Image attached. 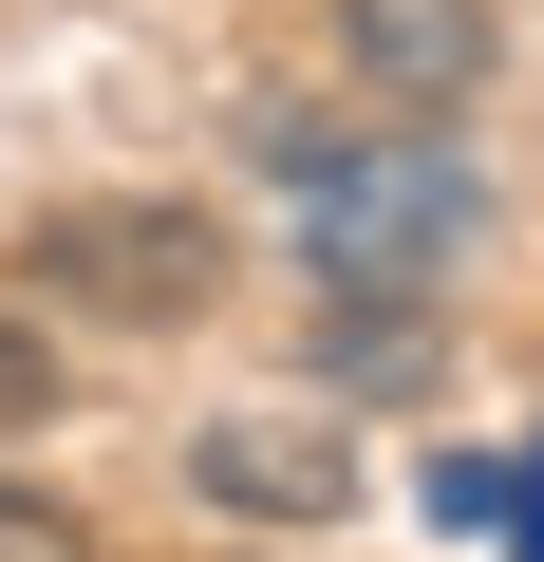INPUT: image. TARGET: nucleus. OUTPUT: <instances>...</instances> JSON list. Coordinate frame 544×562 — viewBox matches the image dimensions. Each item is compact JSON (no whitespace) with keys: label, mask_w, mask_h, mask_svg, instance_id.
Wrapping results in <instances>:
<instances>
[{"label":"nucleus","mask_w":544,"mask_h":562,"mask_svg":"<svg viewBox=\"0 0 544 562\" xmlns=\"http://www.w3.org/2000/svg\"><path fill=\"white\" fill-rule=\"evenodd\" d=\"M0 562H95V525H76L57 487H0Z\"/></svg>","instance_id":"7"},{"label":"nucleus","mask_w":544,"mask_h":562,"mask_svg":"<svg viewBox=\"0 0 544 562\" xmlns=\"http://www.w3.org/2000/svg\"><path fill=\"white\" fill-rule=\"evenodd\" d=\"M488 169L451 132H357L320 188H301V262H320V301H451V281L488 262Z\"/></svg>","instance_id":"1"},{"label":"nucleus","mask_w":544,"mask_h":562,"mask_svg":"<svg viewBox=\"0 0 544 562\" xmlns=\"http://www.w3.org/2000/svg\"><path fill=\"white\" fill-rule=\"evenodd\" d=\"M20 262L57 281V319H113V338H169L225 301V225L188 188H76V206H38Z\"/></svg>","instance_id":"2"},{"label":"nucleus","mask_w":544,"mask_h":562,"mask_svg":"<svg viewBox=\"0 0 544 562\" xmlns=\"http://www.w3.org/2000/svg\"><path fill=\"white\" fill-rule=\"evenodd\" d=\"M188 487L225 525H338L357 506V413H207L188 431Z\"/></svg>","instance_id":"3"},{"label":"nucleus","mask_w":544,"mask_h":562,"mask_svg":"<svg viewBox=\"0 0 544 562\" xmlns=\"http://www.w3.org/2000/svg\"><path fill=\"white\" fill-rule=\"evenodd\" d=\"M338 76L432 132V113H469L507 76V20H488V0H338Z\"/></svg>","instance_id":"4"},{"label":"nucleus","mask_w":544,"mask_h":562,"mask_svg":"<svg viewBox=\"0 0 544 562\" xmlns=\"http://www.w3.org/2000/svg\"><path fill=\"white\" fill-rule=\"evenodd\" d=\"M320 394H432V301H320Z\"/></svg>","instance_id":"5"},{"label":"nucleus","mask_w":544,"mask_h":562,"mask_svg":"<svg viewBox=\"0 0 544 562\" xmlns=\"http://www.w3.org/2000/svg\"><path fill=\"white\" fill-rule=\"evenodd\" d=\"M38 413H57V338H38V319H0V450H20Z\"/></svg>","instance_id":"6"}]
</instances>
